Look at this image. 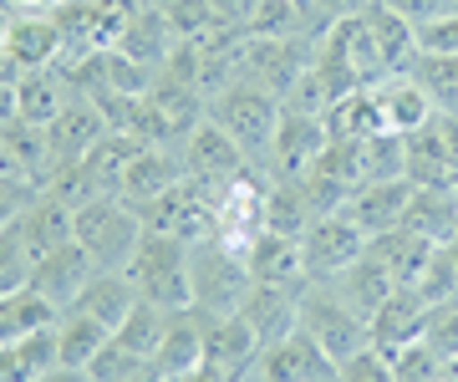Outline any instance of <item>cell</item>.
I'll return each mask as SVG.
<instances>
[{"label":"cell","mask_w":458,"mask_h":382,"mask_svg":"<svg viewBox=\"0 0 458 382\" xmlns=\"http://www.w3.org/2000/svg\"><path fill=\"white\" fill-rule=\"evenodd\" d=\"M204 117L219 123V128L240 143V153H245L250 164L265 168L270 153H276V133H280V117H285V102H280L276 92H265L260 82L240 77V82H229L225 92H214V98L204 102Z\"/></svg>","instance_id":"obj_1"},{"label":"cell","mask_w":458,"mask_h":382,"mask_svg":"<svg viewBox=\"0 0 458 382\" xmlns=\"http://www.w3.org/2000/svg\"><path fill=\"white\" fill-rule=\"evenodd\" d=\"M128 281L138 296L164 306V311H189L194 306V266H189V240L148 230L138 255L128 260Z\"/></svg>","instance_id":"obj_2"},{"label":"cell","mask_w":458,"mask_h":382,"mask_svg":"<svg viewBox=\"0 0 458 382\" xmlns=\"http://www.w3.org/2000/svg\"><path fill=\"white\" fill-rule=\"evenodd\" d=\"M301 327L321 342V352H327L331 362H346V357H357L361 347H372L367 316H361L331 281H306V291H301Z\"/></svg>","instance_id":"obj_3"},{"label":"cell","mask_w":458,"mask_h":382,"mask_svg":"<svg viewBox=\"0 0 458 382\" xmlns=\"http://www.w3.org/2000/svg\"><path fill=\"white\" fill-rule=\"evenodd\" d=\"M143 234L148 225L128 199H98L87 209H77V245L92 255L98 270H128V260L143 245Z\"/></svg>","instance_id":"obj_4"},{"label":"cell","mask_w":458,"mask_h":382,"mask_svg":"<svg viewBox=\"0 0 458 382\" xmlns=\"http://www.w3.org/2000/svg\"><path fill=\"white\" fill-rule=\"evenodd\" d=\"M189 266H194V306L209 316H234L255 285L245 270V255L229 250L225 240H214V234L189 245Z\"/></svg>","instance_id":"obj_5"},{"label":"cell","mask_w":458,"mask_h":382,"mask_svg":"<svg viewBox=\"0 0 458 382\" xmlns=\"http://www.w3.org/2000/svg\"><path fill=\"white\" fill-rule=\"evenodd\" d=\"M316 41L311 36H250L245 41V77L276 92L280 102L291 98V87L311 72Z\"/></svg>","instance_id":"obj_6"},{"label":"cell","mask_w":458,"mask_h":382,"mask_svg":"<svg viewBox=\"0 0 458 382\" xmlns=\"http://www.w3.org/2000/svg\"><path fill=\"white\" fill-rule=\"evenodd\" d=\"M138 215H143L148 230L179 234V240H189V245L214 234V199H209V189H204L199 179H179L153 204H138Z\"/></svg>","instance_id":"obj_7"},{"label":"cell","mask_w":458,"mask_h":382,"mask_svg":"<svg viewBox=\"0 0 458 382\" xmlns=\"http://www.w3.org/2000/svg\"><path fill=\"white\" fill-rule=\"evenodd\" d=\"M301 255H306V276L311 281H336L346 266H357L367 255V234L346 215H321L311 230L301 234Z\"/></svg>","instance_id":"obj_8"},{"label":"cell","mask_w":458,"mask_h":382,"mask_svg":"<svg viewBox=\"0 0 458 382\" xmlns=\"http://www.w3.org/2000/svg\"><path fill=\"white\" fill-rule=\"evenodd\" d=\"M255 382H336V362H331L321 342L306 327H295L291 336H280L255 357Z\"/></svg>","instance_id":"obj_9"},{"label":"cell","mask_w":458,"mask_h":382,"mask_svg":"<svg viewBox=\"0 0 458 382\" xmlns=\"http://www.w3.org/2000/svg\"><path fill=\"white\" fill-rule=\"evenodd\" d=\"M66 51V36L56 31V21L47 16H31V11H16L0 31V62L16 72H41V67H56Z\"/></svg>","instance_id":"obj_10"},{"label":"cell","mask_w":458,"mask_h":382,"mask_svg":"<svg viewBox=\"0 0 458 382\" xmlns=\"http://www.w3.org/2000/svg\"><path fill=\"white\" fill-rule=\"evenodd\" d=\"M179 153H183V174H189V179H199L204 189H219V183L240 179L245 168H255L245 153H240V143H234L219 123H209V117H204L189 138H183Z\"/></svg>","instance_id":"obj_11"},{"label":"cell","mask_w":458,"mask_h":382,"mask_svg":"<svg viewBox=\"0 0 458 382\" xmlns=\"http://www.w3.org/2000/svg\"><path fill=\"white\" fill-rule=\"evenodd\" d=\"M408 204H412V179H372V183H357L336 215H346L372 240V234L397 230L408 219Z\"/></svg>","instance_id":"obj_12"},{"label":"cell","mask_w":458,"mask_h":382,"mask_svg":"<svg viewBox=\"0 0 458 382\" xmlns=\"http://www.w3.org/2000/svg\"><path fill=\"white\" fill-rule=\"evenodd\" d=\"M301 291H306V281L301 285H250V296L240 301L234 316L255 332L260 347H270V342H280V336H291L301 327Z\"/></svg>","instance_id":"obj_13"},{"label":"cell","mask_w":458,"mask_h":382,"mask_svg":"<svg viewBox=\"0 0 458 382\" xmlns=\"http://www.w3.org/2000/svg\"><path fill=\"white\" fill-rule=\"evenodd\" d=\"M98 276V266H92V255H87L77 240H66V245L47 250L41 260H36L31 270V291H41V296L56 306V311H72V301L82 296V285Z\"/></svg>","instance_id":"obj_14"},{"label":"cell","mask_w":458,"mask_h":382,"mask_svg":"<svg viewBox=\"0 0 458 382\" xmlns=\"http://www.w3.org/2000/svg\"><path fill=\"white\" fill-rule=\"evenodd\" d=\"M428 321H433V306L423 301V291L418 285H397L367 321L372 327V347H382L393 357L397 347H408V342H418L428 332Z\"/></svg>","instance_id":"obj_15"},{"label":"cell","mask_w":458,"mask_h":382,"mask_svg":"<svg viewBox=\"0 0 458 382\" xmlns=\"http://www.w3.org/2000/svg\"><path fill=\"white\" fill-rule=\"evenodd\" d=\"M321 153H327V123L285 107V117H280V133H276V153H270L265 174H270V179H301V174H306Z\"/></svg>","instance_id":"obj_16"},{"label":"cell","mask_w":458,"mask_h":382,"mask_svg":"<svg viewBox=\"0 0 458 382\" xmlns=\"http://www.w3.org/2000/svg\"><path fill=\"white\" fill-rule=\"evenodd\" d=\"M377 107H382V128L387 133H423L428 123L438 117V102L428 98V87L412 77V72H397V77H387V82H377Z\"/></svg>","instance_id":"obj_17"},{"label":"cell","mask_w":458,"mask_h":382,"mask_svg":"<svg viewBox=\"0 0 458 382\" xmlns=\"http://www.w3.org/2000/svg\"><path fill=\"white\" fill-rule=\"evenodd\" d=\"M245 270H250L255 285H301V281H311V276H306L301 240H295V234H276V230H260L245 245Z\"/></svg>","instance_id":"obj_18"},{"label":"cell","mask_w":458,"mask_h":382,"mask_svg":"<svg viewBox=\"0 0 458 382\" xmlns=\"http://www.w3.org/2000/svg\"><path fill=\"white\" fill-rule=\"evenodd\" d=\"M107 133V117H102L98 102H87V98H72L56 113V123H47V149H51V168H62V164H77L98 138Z\"/></svg>","instance_id":"obj_19"},{"label":"cell","mask_w":458,"mask_h":382,"mask_svg":"<svg viewBox=\"0 0 458 382\" xmlns=\"http://www.w3.org/2000/svg\"><path fill=\"white\" fill-rule=\"evenodd\" d=\"M179 179H189V174H183V153L164 149V143H143L138 158L128 164V174H123V199H128L132 209H138V204H153Z\"/></svg>","instance_id":"obj_20"},{"label":"cell","mask_w":458,"mask_h":382,"mask_svg":"<svg viewBox=\"0 0 458 382\" xmlns=\"http://www.w3.org/2000/svg\"><path fill=\"white\" fill-rule=\"evenodd\" d=\"M16 230H21V240H26V250H31L36 260H41L47 250L66 245V240H77V209L41 189V194H36V199L21 209Z\"/></svg>","instance_id":"obj_21"},{"label":"cell","mask_w":458,"mask_h":382,"mask_svg":"<svg viewBox=\"0 0 458 382\" xmlns=\"http://www.w3.org/2000/svg\"><path fill=\"white\" fill-rule=\"evenodd\" d=\"M204 327H209V311H199V306L174 311L164 342H158V352H153L158 378H179V372H194V367L204 362Z\"/></svg>","instance_id":"obj_22"},{"label":"cell","mask_w":458,"mask_h":382,"mask_svg":"<svg viewBox=\"0 0 458 382\" xmlns=\"http://www.w3.org/2000/svg\"><path fill=\"white\" fill-rule=\"evenodd\" d=\"M255 357H260V342H255V332L240 316H209V327H204V362L219 367V372H234V378H250Z\"/></svg>","instance_id":"obj_23"},{"label":"cell","mask_w":458,"mask_h":382,"mask_svg":"<svg viewBox=\"0 0 458 382\" xmlns=\"http://www.w3.org/2000/svg\"><path fill=\"white\" fill-rule=\"evenodd\" d=\"M132 306H138V285L128 281V270H98V276L82 285V296L72 301V311L102 321L107 332L123 327V316H128Z\"/></svg>","instance_id":"obj_24"},{"label":"cell","mask_w":458,"mask_h":382,"mask_svg":"<svg viewBox=\"0 0 458 382\" xmlns=\"http://www.w3.org/2000/svg\"><path fill=\"white\" fill-rule=\"evenodd\" d=\"M66 102H72V87L56 67H41V72H21L16 77V117L21 123H36V128H47L56 123Z\"/></svg>","instance_id":"obj_25"},{"label":"cell","mask_w":458,"mask_h":382,"mask_svg":"<svg viewBox=\"0 0 458 382\" xmlns=\"http://www.w3.org/2000/svg\"><path fill=\"white\" fill-rule=\"evenodd\" d=\"M412 234H423L433 245H448L458 234V189H418L412 183V204L403 219Z\"/></svg>","instance_id":"obj_26"},{"label":"cell","mask_w":458,"mask_h":382,"mask_svg":"<svg viewBox=\"0 0 458 382\" xmlns=\"http://www.w3.org/2000/svg\"><path fill=\"white\" fill-rule=\"evenodd\" d=\"M367 26H372L377 47H382V62H387V72H412V62H418V26H412L408 16H397L393 5H382V0H372L367 5Z\"/></svg>","instance_id":"obj_27"},{"label":"cell","mask_w":458,"mask_h":382,"mask_svg":"<svg viewBox=\"0 0 458 382\" xmlns=\"http://www.w3.org/2000/svg\"><path fill=\"white\" fill-rule=\"evenodd\" d=\"M321 123H327V143H361V138H372V133H387L372 87L346 92L342 102H331V113L321 117Z\"/></svg>","instance_id":"obj_28"},{"label":"cell","mask_w":458,"mask_h":382,"mask_svg":"<svg viewBox=\"0 0 458 382\" xmlns=\"http://www.w3.org/2000/svg\"><path fill=\"white\" fill-rule=\"evenodd\" d=\"M367 250H372L382 266L397 276V285H412L418 276H423V266H428V255H433V240H423V234H412L408 225H397V230H387V234H372L367 240Z\"/></svg>","instance_id":"obj_29"},{"label":"cell","mask_w":458,"mask_h":382,"mask_svg":"<svg viewBox=\"0 0 458 382\" xmlns=\"http://www.w3.org/2000/svg\"><path fill=\"white\" fill-rule=\"evenodd\" d=\"M331 285H336V291H342V296L352 301V306H357V311L367 316V321H372V311H377V306H382V301H387V296L397 291V276H393L387 266H382V260H377L372 250H367V255H361L357 266H346Z\"/></svg>","instance_id":"obj_30"},{"label":"cell","mask_w":458,"mask_h":382,"mask_svg":"<svg viewBox=\"0 0 458 382\" xmlns=\"http://www.w3.org/2000/svg\"><path fill=\"white\" fill-rule=\"evenodd\" d=\"M107 342H113V332L82 311H62V321H56V362L62 367H92V357Z\"/></svg>","instance_id":"obj_31"},{"label":"cell","mask_w":458,"mask_h":382,"mask_svg":"<svg viewBox=\"0 0 458 382\" xmlns=\"http://www.w3.org/2000/svg\"><path fill=\"white\" fill-rule=\"evenodd\" d=\"M311 204H306V194H301V183L295 179H270L265 183V230L276 234H301L311 230Z\"/></svg>","instance_id":"obj_32"},{"label":"cell","mask_w":458,"mask_h":382,"mask_svg":"<svg viewBox=\"0 0 458 382\" xmlns=\"http://www.w3.org/2000/svg\"><path fill=\"white\" fill-rule=\"evenodd\" d=\"M56 321H62V311H56L41 291H31V285L0 301V342H21L26 332H36V327H56Z\"/></svg>","instance_id":"obj_33"},{"label":"cell","mask_w":458,"mask_h":382,"mask_svg":"<svg viewBox=\"0 0 458 382\" xmlns=\"http://www.w3.org/2000/svg\"><path fill=\"white\" fill-rule=\"evenodd\" d=\"M168 321H174V311H164V306H153V301L138 296V306L123 316V327H117L113 336L123 342V347H132L138 357H148V362H153V352H158V342H164Z\"/></svg>","instance_id":"obj_34"},{"label":"cell","mask_w":458,"mask_h":382,"mask_svg":"<svg viewBox=\"0 0 458 382\" xmlns=\"http://www.w3.org/2000/svg\"><path fill=\"white\" fill-rule=\"evenodd\" d=\"M412 77L428 87V98L438 102V113L458 117V56H428V51H418Z\"/></svg>","instance_id":"obj_35"},{"label":"cell","mask_w":458,"mask_h":382,"mask_svg":"<svg viewBox=\"0 0 458 382\" xmlns=\"http://www.w3.org/2000/svg\"><path fill=\"white\" fill-rule=\"evenodd\" d=\"M31 270H36V255L26 250L21 230L16 225L0 230V301L16 296V291H26V285H31Z\"/></svg>","instance_id":"obj_36"},{"label":"cell","mask_w":458,"mask_h":382,"mask_svg":"<svg viewBox=\"0 0 458 382\" xmlns=\"http://www.w3.org/2000/svg\"><path fill=\"white\" fill-rule=\"evenodd\" d=\"M412 285L423 291L428 306H448V301H458V266H454V255H448V245H438L433 255H428L423 276H418Z\"/></svg>","instance_id":"obj_37"},{"label":"cell","mask_w":458,"mask_h":382,"mask_svg":"<svg viewBox=\"0 0 458 382\" xmlns=\"http://www.w3.org/2000/svg\"><path fill=\"white\" fill-rule=\"evenodd\" d=\"M148 367H153L148 357H138L132 347H123V342L113 336V342L92 357V367H87V372H92V382H132V378H143Z\"/></svg>","instance_id":"obj_38"},{"label":"cell","mask_w":458,"mask_h":382,"mask_svg":"<svg viewBox=\"0 0 458 382\" xmlns=\"http://www.w3.org/2000/svg\"><path fill=\"white\" fill-rule=\"evenodd\" d=\"M443 367H448V362H443L438 352L428 347L423 336L393 352V372H397V382H438V378H443Z\"/></svg>","instance_id":"obj_39"},{"label":"cell","mask_w":458,"mask_h":382,"mask_svg":"<svg viewBox=\"0 0 458 382\" xmlns=\"http://www.w3.org/2000/svg\"><path fill=\"white\" fill-rule=\"evenodd\" d=\"M372 0H301V16H306V36L311 41H321V36L331 31V26H342V21L361 16Z\"/></svg>","instance_id":"obj_40"},{"label":"cell","mask_w":458,"mask_h":382,"mask_svg":"<svg viewBox=\"0 0 458 382\" xmlns=\"http://www.w3.org/2000/svg\"><path fill=\"white\" fill-rule=\"evenodd\" d=\"M336 382H397L393 357H387L382 347H361L357 357L336 362Z\"/></svg>","instance_id":"obj_41"},{"label":"cell","mask_w":458,"mask_h":382,"mask_svg":"<svg viewBox=\"0 0 458 382\" xmlns=\"http://www.w3.org/2000/svg\"><path fill=\"white\" fill-rule=\"evenodd\" d=\"M423 342L438 352L443 362H454V357H458V301H448V306H433V321H428Z\"/></svg>","instance_id":"obj_42"},{"label":"cell","mask_w":458,"mask_h":382,"mask_svg":"<svg viewBox=\"0 0 458 382\" xmlns=\"http://www.w3.org/2000/svg\"><path fill=\"white\" fill-rule=\"evenodd\" d=\"M418 51L428 56H458V16H438L418 26Z\"/></svg>","instance_id":"obj_43"},{"label":"cell","mask_w":458,"mask_h":382,"mask_svg":"<svg viewBox=\"0 0 458 382\" xmlns=\"http://www.w3.org/2000/svg\"><path fill=\"white\" fill-rule=\"evenodd\" d=\"M209 16H214V26H225V31L250 36V26L260 16V0H209Z\"/></svg>","instance_id":"obj_44"},{"label":"cell","mask_w":458,"mask_h":382,"mask_svg":"<svg viewBox=\"0 0 458 382\" xmlns=\"http://www.w3.org/2000/svg\"><path fill=\"white\" fill-rule=\"evenodd\" d=\"M41 189H31V183H21V179H0V230H11L21 219V209L36 199Z\"/></svg>","instance_id":"obj_45"},{"label":"cell","mask_w":458,"mask_h":382,"mask_svg":"<svg viewBox=\"0 0 458 382\" xmlns=\"http://www.w3.org/2000/svg\"><path fill=\"white\" fill-rule=\"evenodd\" d=\"M382 5H393L397 16H408L412 26L438 21V16H458V0H382Z\"/></svg>","instance_id":"obj_46"},{"label":"cell","mask_w":458,"mask_h":382,"mask_svg":"<svg viewBox=\"0 0 458 382\" xmlns=\"http://www.w3.org/2000/svg\"><path fill=\"white\" fill-rule=\"evenodd\" d=\"M0 382H36V372H31V362H26L21 342H0Z\"/></svg>","instance_id":"obj_47"},{"label":"cell","mask_w":458,"mask_h":382,"mask_svg":"<svg viewBox=\"0 0 458 382\" xmlns=\"http://www.w3.org/2000/svg\"><path fill=\"white\" fill-rule=\"evenodd\" d=\"M164 382H245V378H234V372H219V367L199 362L194 372H179V378H164Z\"/></svg>","instance_id":"obj_48"},{"label":"cell","mask_w":458,"mask_h":382,"mask_svg":"<svg viewBox=\"0 0 458 382\" xmlns=\"http://www.w3.org/2000/svg\"><path fill=\"white\" fill-rule=\"evenodd\" d=\"M36 382H92V372H87V367H47V372H41V378Z\"/></svg>","instance_id":"obj_49"},{"label":"cell","mask_w":458,"mask_h":382,"mask_svg":"<svg viewBox=\"0 0 458 382\" xmlns=\"http://www.w3.org/2000/svg\"><path fill=\"white\" fill-rule=\"evenodd\" d=\"M0 123H16V77H0Z\"/></svg>","instance_id":"obj_50"},{"label":"cell","mask_w":458,"mask_h":382,"mask_svg":"<svg viewBox=\"0 0 458 382\" xmlns=\"http://www.w3.org/2000/svg\"><path fill=\"white\" fill-rule=\"evenodd\" d=\"M62 0H5V11L16 16V11H31V16H47V11H56Z\"/></svg>","instance_id":"obj_51"},{"label":"cell","mask_w":458,"mask_h":382,"mask_svg":"<svg viewBox=\"0 0 458 382\" xmlns=\"http://www.w3.org/2000/svg\"><path fill=\"white\" fill-rule=\"evenodd\" d=\"M132 382H164V378H158V367H148L143 378H132Z\"/></svg>","instance_id":"obj_52"},{"label":"cell","mask_w":458,"mask_h":382,"mask_svg":"<svg viewBox=\"0 0 458 382\" xmlns=\"http://www.w3.org/2000/svg\"><path fill=\"white\" fill-rule=\"evenodd\" d=\"M443 378H448V382H458V357H454L448 367H443Z\"/></svg>","instance_id":"obj_53"},{"label":"cell","mask_w":458,"mask_h":382,"mask_svg":"<svg viewBox=\"0 0 458 382\" xmlns=\"http://www.w3.org/2000/svg\"><path fill=\"white\" fill-rule=\"evenodd\" d=\"M138 5H148V11H164L168 0H138Z\"/></svg>","instance_id":"obj_54"},{"label":"cell","mask_w":458,"mask_h":382,"mask_svg":"<svg viewBox=\"0 0 458 382\" xmlns=\"http://www.w3.org/2000/svg\"><path fill=\"white\" fill-rule=\"evenodd\" d=\"M448 255H454V266H458V234H454V240H448Z\"/></svg>","instance_id":"obj_55"},{"label":"cell","mask_w":458,"mask_h":382,"mask_svg":"<svg viewBox=\"0 0 458 382\" xmlns=\"http://www.w3.org/2000/svg\"><path fill=\"white\" fill-rule=\"evenodd\" d=\"M245 382H255V372H250V378H245Z\"/></svg>","instance_id":"obj_56"},{"label":"cell","mask_w":458,"mask_h":382,"mask_svg":"<svg viewBox=\"0 0 458 382\" xmlns=\"http://www.w3.org/2000/svg\"><path fill=\"white\" fill-rule=\"evenodd\" d=\"M0 11H5V0H0Z\"/></svg>","instance_id":"obj_57"},{"label":"cell","mask_w":458,"mask_h":382,"mask_svg":"<svg viewBox=\"0 0 458 382\" xmlns=\"http://www.w3.org/2000/svg\"><path fill=\"white\" fill-rule=\"evenodd\" d=\"M438 382H448V378H438Z\"/></svg>","instance_id":"obj_58"}]
</instances>
